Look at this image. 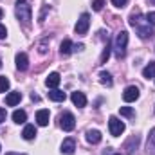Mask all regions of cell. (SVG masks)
<instances>
[{
	"label": "cell",
	"mask_w": 155,
	"mask_h": 155,
	"mask_svg": "<svg viewBox=\"0 0 155 155\" xmlns=\"http://www.w3.org/2000/svg\"><path fill=\"white\" fill-rule=\"evenodd\" d=\"M130 25L132 27H135L137 29V33H139V36L143 40H146V38H152L155 35V31H153V27L146 22V16H143L141 13H134L132 16H130Z\"/></svg>",
	"instance_id": "6da1fadb"
},
{
	"label": "cell",
	"mask_w": 155,
	"mask_h": 155,
	"mask_svg": "<svg viewBox=\"0 0 155 155\" xmlns=\"http://www.w3.org/2000/svg\"><path fill=\"white\" fill-rule=\"evenodd\" d=\"M126 45H128V33H126V31H121L116 38V43H114L117 60H121V58L126 56Z\"/></svg>",
	"instance_id": "7a4b0ae2"
},
{
	"label": "cell",
	"mask_w": 155,
	"mask_h": 155,
	"mask_svg": "<svg viewBox=\"0 0 155 155\" xmlns=\"http://www.w3.org/2000/svg\"><path fill=\"white\" fill-rule=\"evenodd\" d=\"M16 18H18V22H22L24 27H29V24H31V5H27L25 2L16 4Z\"/></svg>",
	"instance_id": "3957f363"
},
{
	"label": "cell",
	"mask_w": 155,
	"mask_h": 155,
	"mask_svg": "<svg viewBox=\"0 0 155 155\" xmlns=\"http://www.w3.org/2000/svg\"><path fill=\"white\" fill-rule=\"evenodd\" d=\"M60 126H61L63 132H72L74 126H76V117H74V114L63 112V114L60 116Z\"/></svg>",
	"instance_id": "277c9868"
},
{
	"label": "cell",
	"mask_w": 155,
	"mask_h": 155,
	"mask_svg": "<svg viewBox=\"0 0 155 155\" xmlns=\"http://www.w3.org/2000/svg\"><path fill=\"white\" fill-rule=\"evenodd\" d=\"M88 27H90V16H88V13H83V15L79 16V20H78L74 31H76L78 35H81V36H83V35H87Z\"/></svg>",
	"instance_id": "5b68a950"
},
{
	"label": "cell",
	"mask_w": 155,
	"mask_h": 155,
	"mask_svg": "<svg viewBox=\"0 0 155 155\" xmlns=\"http://www.w3.org/2000/svg\"><path fill=\"white\" fill-rule=\"evenodd\" d=\"M108 128H110V134H112L114 137H119V135L124 132V123L119 121L116 116H112L108 119Z\"/></svg>",
	"instance_id": "8992f818"
},
{
	"label": "cell",
	"mask_w": 155,
	"mask_h": 155,
	"mask_svg": "<svg viewBox=\"0 0 155 155\" xmlns=\"http://www.w3.org/2000/svg\"><path fill=\"white\" fill-rule=\"evenodd\" d=\"M123 99H124L126 103H132V101L139 99V88H137L135 85L126 87V88H124V92H123Z\"/></svg>",
	"instance_id": "52a82bcc"
},
{
	"label": "cell",
	"mask_w": 155,
	"mask_h": 155,
	"mask_svg": "<svg viewBox=\"0 0 155 155\" xmlns=\"http://www.w3.org/2000/svg\"><path fill=\"white\" fill-rule=\"evenodd\" d=\"M15 61H16V69L18 71H27V67H29V58H27V54L25 52H18L16 54V58H15Z\"/></svg>",
	"instance_id": "ba28073f"
},
{
	"label": "cell",
	"mask_w": 155,
	"mask_h": 155,
	"mask_svg": "<svg viewBox=\"0 0 155 155\" xmlns=\"http://www.w3.org/2000/svg\"><path fill=\"white\" fill-rule=\"evenodd\" d=\"M74 150H76V141H74L72 137H67V139L61 143V153L72 155L74 153Z\"/></svg>",
	"instance_id": "9c48e42d"
},
{
	"label": "cell",
	"mask_w": 155,
	"mask_h": 155,
	"mask_svg": "<svg viewBox=\"0 0 155 155\" xmlns=\"http://www.w3.org/2000/svg\"><path fill=\"white\" fill-rule=\"evenodd\" d=\"M49 119H51V112L47 108H41V110L36 112V123H38L40 126H47L49 124Z\"/></svg>",
	"instance_id": "30bf717a"
},
{
	"label": "cell",
	"mask_w": 155,
	"mask_h": 155,
	"mask_svg": "<svg viewBox=\"0 0 155 155\" xmlns=\"http://www.w3.org/2000/svg\"><path fill=\"white\" fill-rule=\"evenodd\" d=\"M20 99H22V94L20 92H9L5 96V105L7 107H16L20 103Z\"/></svg>",
	"instance_id": "8fae6325"
},
{
	"label": "cell",
	"mask_w": 155,
	"mask_h": 155,
	"mask_svg": "<svg viewBox=\"0 0 155 155\" xmlns=\"http://www.w3.org/2000/svg\"><path fill=\"white\" fill-rule=\"evenodd\" d=\"M71 99H72V103H74L76 107H79V108H83V107L87 105V96H85L83 92H72Z\"/></svg>",
	"instance_id": "7c38bea8"
},
{
	"label": "cell",
	"mask_w": 155,
	"mask_h": 155,
	"mask_svg": "<svg viewBox=\"0 0 155 155\" xmlns=\"http://www.w3.org/2000/svg\"><path fill=\"white\" fill-rule=\"evenodd\" d=\"M146 152H148V155H155V128H152V130H150V134H148Z\"/></svg>",
	"instance_id": "4fadbf2b"
},
{
	"label": "cell",
	"mask_w": 155,
	"mask_h": 155,
	"mask_svg": "<svg viewBox=\"0 0 155 155\" xmlns=\"http://www.w3.org/2000/svg\"><path fill=\"white\" fill-rule=\"evenodd\" d=\"M60 81H61V78H60L58 72H51V74L47 76V79H45V85H47L49 88H56V87L60 85Z\"/></svg>",
	"instance_id": "5bb4252c"
},
{
	"label": "cell",
	"mask_w": 155,
	"mask_h": 155,
	"mask_svg": "<svg viewBox=\"0 0 155 155\" xmlns=\"http://www.w3.org/2000/svg\"><path fill=\"white\" fill-rule=\"evenodd\" d=\"M22 137H24L25 141L35 139V137H36V126H35V124H25V128H24V132H22Z\"/></svg>",
	"instance_id": "9a60e30c"
},
{
	"label": "cell",
	"mask_w": 155,
	"mask_h": 155,
	"mask_svg": "<svg viewBox=\"0 0 155 155\" xmlns=\"http://www.w3.org/2000/svg\"><path fill=\"white\" fill-rule=\"evenodd\" d=\"M101 132L99 130H88L87 132V141L90 143V144H97V143H101Z\"/></svg>",
	"instance_id": "2e32d148"
},
{
	"label": "cell",
	"mask_w": 155,
	"mask_h": 155,
	"mask_svg": "<svg viewBox=\"0 0 155 155\" xmlns=\"http://www.w3.org/2000/svg\"><path fill=\"white\" fill-rule=\"evenodd\" d=\"M65 97H67V96H65V92H61V90H56V88H54V90L49 92V99H51V101L60 103V101H65Z\"/></svg>",
	"instance_id": "e0dca14e"
},
{
	"label": "cell",
	"mask_w": 155,
	"mask_h": 155,
	"mask_svg": "<svg viewBox=\"0 0 155 155\" xmlns=\"http://www.w3.org/2000/svg\"><path fill=\"white\" fill-rule=\"evenodd\" d=\"M99 81H101L103 85H107V87H112V83H114L112 74L107 72V71H101V72H99Z\"/></svg>",
	"instance_id": "ac0fdd59"
},
{
	"label": "cell",
	"mask_w": 155,
	"mask_h": 155,
	"mask_svg": "<svg viewBox=\"0 0 155 155\" xmlns=\"http://www.w3.org/2000/svg\"><path fill=\"white\" fill-rule=\"evenodd\" d=\"M13 121H15L16 124H22V123L27 121V114H25L24 110H15V112H13Z\"/></svg>",
	"instance_id": "d6986e66"
},
{
	"label": "cell",
	"mask_w": 155,
	"mask_h": 155,
	"mask_svg": "<svg viewBox=\"0 0 155 155\" xmlns=\"http://www.w3.org/2000/svg\"><path fill=\"white\" fill-rule=\"evenodd\" d=\"M143 76L146 78V79H150V78H155V61H150L144 69H143Z\"/></svg>",
	"instance_id": "ffe728a7"
},
{
	"label": "cell",
	"mask_w": 155,
	"mask_h": 155,
	"mask_svg": "<svg viewBox=\"0 0 155 155\" xmlns=\"http://www.w3.org/2000/svg\"><path fill=\"white\" fill-rule=\"evenodd\" d=\"M71 51H72V41H71V40H63L61 45H60V52H61V56L71 54Z\"/></svg>",
	"instance_id": "44dd1931"
},
{
	"label": "cell",
	"mask_w": 155,
	"mask_h": 155,
	"mask_svg": "<svg viewBox=\"0 0 155 155\" xmlns=\"http://www.w3.org/2000/svg\"><path fill=\"white\" fill-rule=\"evenodd\" d=\"M110 49H112V45H110V41L107 40V45H105V49H103V54H101V58H99V63H107V60H108V56H110Z\"/></svg>",
	"instance_id": "7402d4cb"
},
{
	"label": "cell",
	"mask_w": 155,
	"mask_h": 155,
	"mask_svg": "<svg viewBox=\"0 0 155 155\" xmlns=\"http://www.w3.org/2000/svg\"><path fill=\"white\" fill-rule=\"evenodd\" d=\"M119 114L124 117H134L135 116V112H134V108H130V107H121L119 108Z\"/></svg>",
	"instance_id": "603a6c76"
},
{
	"label": "cell",
	"mask_w": 155,
	"mask_h": 155,
	"mask_svg": "<svg viewBox=\"0 0 155 155\" xmlns=\"http://www.w3.org/2000/svg\"><path fill=\"white\" fill-rule=\"evenodd\" d=\"M9 90V79L5 76H0V92H7Z\"/></svg>",
	"instance_id": "cb8c5ba5"
},
{
	"label": "cell",
	"mask_w": 155,
	"mask_h": 155,
	"mask_svg": "<svg viewBox=\"0 0 155 155\" xmlns=\"http://www.w3.org/2000/svg\"><path fill=\"white\" fill-rule=\"evenodd\" d=\"M103 5H105V0H94V2H92V9H94V11H101Z\"/></svg>",
	"instance_id": "d4e9b609"
},
{
	"label": "cell",
	"mask_w": 155,
	"mask_h": 155,
	"mask_svg": "<svg viewBox=\"0 0 155 155\" xmlns=\"http://www.w3.org/2000/svg\"><path fill=\"white\" fill-rule=\"evenodd\" d=\"M146 22H148L152 27H155V11H153V13H148V15H146Z\"/></svg>",
	"instance_id": "484cf974"
},
{
	"label": "cell",
	"mask_w": 155,
	"mask_h": 155,
	"mask_svg": "<svg viewBox=\"0 0 155 155\" xmlns=\"http://www.w3.org/2000/svg\"><path fill=\"white\" fill-rule=\"evenodd\" d=\"M47 41H49V40H43V41L40 43V47H38L40 54H45V52H47Z\"/></svg>",
	"instance_id": "4316f807"
},
{
	"label": "cell",
	"mask_w": 155,
	"mask_h": 155,
	"mask_svg": "<svg viewBox=\"0 0 155 155\" xmlns=\"http://www.w3.org/2000/svg\"><path fill=\"white\" fill-rule=\"evenodd\" d=\"M112 4H114L116 7H124V5L128 4V0H112Z\"/></svg>",
	"instance_id": "83f0119b"
},
{
	"label": "cell",
	"mask_w": 155,
	"mask_h": 155,
	"mask_svg": "<svg viewBox=\"0 0 155 155\" xmlns=\"http://www.w3.org/2000/svg\"><path fill=\"white\" fill-rule=\"evenodd\" d=\"M5 36H7V29H5V27L0 24V40H4Z\"/></svg>",
	"instance_id": "f1b7e54d"
},
{
	"label": "cell",
	"mask_w": 155,
	"mask_h": 155,
	"mask_svg": "<svg viewBox=\"0 0 155 155\" xmlns=\"http://www.w3.org/2000/svg\"><path fill=\"white\" fill-rule=\"evenodd\" d=\"M5 117H7L5 108H0V123H4V121H5Z\"/></svg>",
	"instance_id": "f546056e"
},
{
	"label": "cell",
	"mask_w": 155,
	"mask_h": 155,
	"mask_svg": "<svg viewBox=\"0 0 155 155\" xmlns=\"http://www.w3.org/2000/svg\"><path fill=\"white\" fill-rule=\"evenodd\" d=\"M74 49H76V51H83V49H85V45H83V43H78Z\"/></svg>",
	"instance_id": "4dcf8cb0"
},
{
	"label": "cell",
	"mask_w": 155,
	"mask_h": 155,
	"mask_svg": "<svg viewBox=\"0 0 155 155\" xmlns=\"http://www.w3.org/2000/svg\"><path fill=\"white\" fill-rule=\"evenodd\" d=\"M31 99H33V101H38L40 97H38V96H36V94H31Z\"/></svg>",
	"instance_id": "1f68e13d"
},
{
	"label": "cell",
	"mask_w": 155,
	"mask_h": 155,
	"mask_svg": "<svg viewBox=\"0 0 155 155\" xmlns=\"http://www.w3.org/2000/svg\"><path fill=\"white\" fill-rule=\"evenodd\" d=\"M5 155H25V153H15V152H9V153H5Z\"/></svg>",
	"instance_id": "d6a6232c"
},
{
	"label": "cell",
	"mask_w": 155,
	"mask_h": 155,
	"mask_svg": "<svg viewBox=\"0 0 155 155\" xmlns=\"http://www.w3.org/2000/svg\"><path fill=\"white\" fill-rule=\"evenodd\" d=\"M16 2H18V4H24V2H25V0H16Z\"/></svg>",
	"instance_id": "836d02e7"
},
{
	"label": "cell",
	"mask_w": 155,
	"mask_h": 155,
	"mask_svg": "<svg viewBox=\"0 0 155 155\" xmlns=\"http://www.w3.org/2000/svg\"><path fill=\"white\" fill-rule=\"evenodd\" d=\"M2 15H4V11H2V9H0V20H2Z\"/></svg>",
	"instance_id": "e575fe53"
},
{
	"label": "cell",
	"mask_w": 155,
	"mask_h": 155,
	"mask_svg": "<svg viewBox=\"0 0 155 155\" xmlns=\"http://www.w3.org/2000/svg\"><path fill=\"white\" fill-rule=\"evenodd\" d=\"M150 2H152V4H155V0H150Z\"/></svg>",
	"instance_id": "d590c367"
},
{
	"label": "cell",
	"mask_w": 155,
	"mask_h": 155,
	"mask_svg": "<svg viewBox=\"0 0 155 155\" xmlns=\"http://www.w3.org/2000/svg\"><path fill=\"white\" fill-rule=\"evenodd\" d=\"M0 69H2V61H0Z\"/></svg>",
	"instance_id": "8d00e7d4"
},
{
	"label": "cell",
	"mask_w": 155,
	"mask_h": 155,
	"mask_svg": "<svg viewBox=\"0 0 155 155\" xmlns=\"http://www.w3.org/2000/svg\"><path fill=\"white\" fill-rule=\"evenodd\" d=\"M114 155H121V153H114Z\"/></svg>",
	"instance_id": "74e56055"
},
{
	"label": "cell",
	"mask_w": 155,
	"mask_h": 155,
	"mask_svg": "<svg viewBox=\"0 0 155 155\" xmlns=\"http://www.w3.org/2000/svg\"><path fill=\"white\" fill-rule=\"evenodd\" d=\"M0 150H2V146H0Z\"/></svg>",
	"instance_id": "f35d334b"
}]
</instances>
